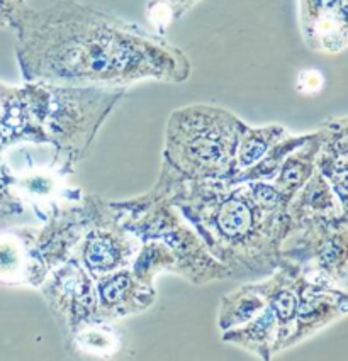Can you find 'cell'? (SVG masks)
I'll use <instances>...</instances> for the list:
<instances>
[{"instance_id":"obj_1","label":"cell","mask_w":348,"mask_h":361,"mask_svg":"<svg viewBox=\"0 0 348 361\" xmlns=\"http://www.w3.org/2000/svg\"><path fill=\"white\" fill-rule=\"evenodd\" d=\"M26 82L126 87L143 80L184 83L192 63L157 32L77 0L43 9L24 4L11 20Z\"/></svg>"},{"instance_id":"obj_2","label":"cell","mask_w":348,"mask_h":361,"mask_svg":"<svg viewBox=\"0 0 348 361\" xmlns=\"http://www.w3.org/2000/svg\"><path fill=\"white\" fill-rule=\"evenodd\" d=\"M170 202L204 246L232 271V279H258L279 267L291 229L287 200L272 182L179 180Z\"/></svg>"},{"instance_id":"obj_3","label":"cell","mask_w":348,"mask_h":361,"mask_svg":"<svg viewBox=\"0 0 348 361\" xmlns=\"http://www.w3.org/2000/svg\"><path fill=\"white\" fill-rule=\"evenodd\" d=\"M184 178L169 161L163 159L158 182L145 195L124 202H109L117 219L140 241L158 239L165 243L177 259V275L187 282L203 285L232 279V271L208 251L203 239L188 228L179 209L170 202L179 180Z\"/></svg>"},{"instance_id":"obj_4","label":"cell","mask_w":348,"mask_h":361,"mask_svg":"<svg viewBox=\"0 0 348 361\" xmlns=\"http://www.w3.org/2000/svg\"><path fill=\"white\" fill-rule=\"evenodd\" d=\"M24 88L37 129L73 163L85 158L102 124L126 94V87L43 82H26Z\"/></svg>"},{"instance_id":"obj_5","label":"cell","mask_w":348,"mask_h":361,"mask_svg":"<svg viewBox=\"0 0 348 361\" xmlns=\"http://www.w3.org/2000/svg\"><path fill=\"white\" fill-rule=\"evenodd\" d=\"M246 123L209 104H192L172 112L163 159L187 180H228Z\"/></svg>"},{"instance_id":"obj_6","label":"cell","mask_w":348,"mask_h":361,"mask_svg":"<svg viewBox=\"0 0 348 361\" xmlns=\"http://www.w3.org/2000/svg\"><path fill=\"white\" fill-rule=\"evenodd\" d=\"M92 224L73 256L89 274L97 279L119 268L131 267L141 241L117 219L111 204L100 197H92Z\"/></svg>"},{"instance_id":"obj_7","label":"cell","mask_w":348,"mask_h":361,"mask_svg":"<svg viewBox=\"0 0 348 361\" xmlns=\"http://www.w3.org/2000/svg\"><path fill=\"white\" fill-rule=\"evenodd\" d=\"M37 288L65 327L68 338L80 326L97 319L95 279L82 267L77 256H70L65 263L49 271Z\"/></svg>"},{"instance_id":"obj_8","label":"cell","mask_w":348,"mask_h":361,"mask_svg":"<svg viewBox=\"0 0 348 361\" xmlns=\"http://www.w3.org/2000/svg\"><path fill=\"white\" fill-rule=\"evenodd\" d=\"M94 216L92 197H83L77 202L60 205L44 222L35 229V243L41 258L52 271L73 256L82 238L89 231Z\"/></svg>"},{"instance_id":"obj_9","label":"cell","mask_w":348,"mask_h":361,"mask_svg":"<svg viewBox=\"0 0 348 361\" xmlns=\"http://www.w3.org/2000/svg\"><path fill=\"white\" fill-rule=\"evenodd\" d=\"M348 312V297L340 285L325 279L299 276V304L287 348L303 343Z\"/></svg>"},{"instance_id":"obj_10","label":"cell","mask_w":348,"mask_h":361,"mask_svg":"<svg viewBox=\"0 0 348 361\" xmlns=\"http://www.w3.org/2000/svg\"><path fill=\"white\" fill-rule=\"evenodd\" d=\"M348 0H297L299 29L306 46L316 53L340 54L348 46Z\"/></svg>"},{"instance_id":"obj_11","label":"cell","mask_w":348,"mask_h":361,"mask_svg":"<svg viewBox=\"0 0 348 361\" xmlns=\"http://www.w3.org/2000/svg\"><path fill=\"white\" fill-rule=\"evenodd\" d=\"M95 292H97L95 317L107 322H116L123 317L143 312L157 299L153 285L141 282L133 274L131 267L97 276Z\"/></svg>"},{"instance_id":"obj_12","label":"cell","mask_w":348,"mask_h":361,"mask_svg":"<svg viewBox=\"0 0 348 361\" xmlns=\"http://www.w3.org/2000/svg\"><path fill=\"white\" fill-rule=\"evenodd\" d=\"M36 228L0 231V285L40 287L49 270L35 243Z\"/></svg>"},{"instance_id":"obj_13","label":"cell","mask_w":348,"mask_h":361,"mask_svg":"<svg viewBox=\"0 0 348 361\" xmlns=\"http://www.w3.org/2000/svg\"><path fill=\"white\" fill-rule=\"evenodd\" d=\"M347 117H333L321 126V146L314 166L325 176V180L343 204H347Z\"/></svg>"},{"instance_id":"obj_14","label":"cell","mask_w":348,"mask_h":361,"mask_svg":"<svg viewBox=\"0 0 348 361\" xmlns=\"http://www.w3.org/2000/svg\"><path fill=\"white\" fill-rule=\"evenodd\" d=\"M291 226L306 219H347V204H343L335 190L314 168L308 182L292 197L287 205Z\"/></svg>"},{"instance_id":"obj_15","label":"cell","mask_w":348,"mask_h":361,"mask_svg":"<svg viewBox=\"0 0 348 361\" xmlns=\"http://www.w3.org/2000/svg\"><path fill=\"white\" fill-rule=\"evenodd\" d=\"M320 146L321 128L309 134L308 140L301 142L296 149H292L280 165L272 183L287 202H291L292 197L301 190V187L313 175L314 168H316L314 163H316V154L320 151Z\"/></svg>"},{"instance_id":"obj_16","label":"cell","mask_w":348,"mask_h":361,"mask_svg":"<svg viewBox=\"0 0 348 361\" xmlns=\"http://www.w3.org/2000/svg\"><path fill=\"white\" fill-rule=\"evenodd\" d=\"M267 290L265 282H253L246 283L224 295L221 299L220 314H217V327L221 333L234 329V327L245 324L250 319H253L257 314L265 307Z\"/></svg>"},{"instance_id":"obj_17","label":"cell","mask_w":348,"mask_h":361,"mask_svg":"<svg viewBox=\"0 0 348 361\" xmlns=\"http://www.w3.org/2000/svg\"><path fill=\"white\" fill-rule=\"evenodd\" d=\"M289 134H291V131L279 124L262 126V128H251V126L246 124L240 136V142H238L234 171L240 173V171L255 165L272 146H275L277 142L284 140Z\"/></svg>"},{"instance_id":"obj_18","label":"cell","mask_w":348,"mask_h":361,"mask_svg":"<svg viewBox=\"0 0 348 361\" xmlns=\"http://www.w3.org/2000/svg\"><path fill=\"white\" fill-rule=\"evenodd\" d=\"M68 341L78 353L97 356V358L114 356L121 350V336L116 331L114 322L99 321V319L78 327L70 336Z\"/></svg>"},{"instance_id":"obj_19","label":"cell","mask_w":348,"mask_h":361,"mask_svg":"<svg viewBox=\"0 0 348 361\" xmlns=\"http://www.w3.org/2000/svg\"><path fill=\"white\" fill-rule=\"evenodd\" d=\"M131 270L141 282L153 285L157 275L162 271L177 274V259L165 243L158 239H148V241H141L140 250L131 263Z\"/></svg>"},{"instance_id":"obj_20","label":"cell","mask_w":348,"mask_h":361,"mask_svg":"<svg viewBox=\"0 0 348 361\" xmlns=\"http://www.w3.org/2000/svg\"><path fill=\"white\" fill-rule=\"evenodd\" d=\"M311 134V133H309ZM309 134H289L277 142L275 146H272L270 149L258 159L255 165H251L246 170L240 171V173L233 175L232 178H228V182L232 183H241V182H253V180H263V182H272L274 176L279 171L280 165L286 159V157L291 153L292 149H296L301 142H304L309 137Z\"/></svg>"},{"instance_id":"obj_21","label":"cell","mask_w":348,"mask_h":361,"mask_svg":"<svg viewBox=\"0 0 348 361\" xmlns=\"http://www.w3.org/2000/svg\"><path fill=\"white\" fill-rule=\"evenodd\" d=\"M24 212H26V207L16 195L9 175L0 165V219H11V217L23 216Z\"/></svg>"},{"instance_id":"obj_22","label":"cell","mask_w":348,"mask_h":361,"mask_svg":"<svg viewBox=\"0 0 348 361\" xmlns=\"http://www.w3.org/2000/svg\"><path fill=\"white\" fill-rule=\"evenodd\" d=\"M323 85H325V77H323L321 71L318 70H303L297 75L296 87L301 94L306 95H316L320 94Z\"/></svg>"},{"instance_id":"obj_23","label":"cell","mask_w":348,"mask_h":361,"mask_svg":"<svg viewBox=\"0 0 348 361\" xmlns=\"http://www.w3.org/2000/svg\"><path fill=\"white\" fill-rule=\"evenodd\" d=\"M24 4V0H0V29L11 26L12 18Z\"/></svg>"},{"instance_id":"obj_24","label":"cell","mask_w":348,"mask_h":361,"mask_svg":"<svg viewBox=\"0 0 348 361\" xmlns=\"http://www.w3.org/2000/svg\"><path fill=\"white\" fill-rule=\"evenodd\" d=\"M157 2H162L163 6H167L174 14L175 20L186 16L192 7H196L200 0H157Z\"/></svg>"},{"instance_id":"obj_25","label":"cell","mask_w":348,"mask_h":361,"mask_svg":"<svg viewBox=\"0 0 348 361\" xmlns=\"http://www.w3.org/2000/svg\"><path fill=\"white\" fill-rule=\"evenodd\" d=\"M24 2H28V0H24Z\"/></svg>"}]
</instances>
